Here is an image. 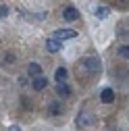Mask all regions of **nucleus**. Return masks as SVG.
Instances as JSON below:
<instances>
[{"label":"nucleus","instance_id":"nucleus-4","mask_svg":"<svg viewBox=\"0 0 129 131\" xmlns=\"http://www.w3.org/2000/svg\"><path fill=\"white\" fill-rule=\"evenodd\" d=\"M100 100H102L104 104H112V102H115V92H112L110 88H104V90L100 92Z\"/></svg>","mask_w":129,"mask_h":131},{"label":"nucleus","instance_id":"nucleus-11","mask_svg":"<svg viewBox=\"0 0 129 131\" xmlns=\"http://www.w3.org/2000/svg\"><path fill=\"white\" fill-rule=\"evenodd\" d=\"M94 15H96L98 19H106L108 15H110V10H108L106 6H98V8H94Z\"/></svg>","mask_w":129,"mask_h":131},{"label":"nucleus","instance_id":"nucleus-8","mask_svg":"<svg viewBox=\"0 0 129 131\" xmlns=\"http://www.w3.org/2000/svg\"><path fill=\"white\" fill-rule=\"evenodd\" d=\"M27 73L34 75V77H42V67L36 64V62H29V64H27Z\"/></svg>","mask_w":129,"mask_h":131},{"label":"nucleus","instance_id":"nucleus-6","mask_svg":"<svg viewBox=\"0 0 129 131\" xmlns=\"http://www.w3.org/2000/svg\"><path fill=\"white\" fill-rule=\"evenodd\" d=\"M62 17H64V21H77V19H79V10L73 8V6H67Z\"/></svg>","mask_w":129,"mask_h":131},{"label":"nucleus","instance_id":"nucleus-10","mask_svg":"<svg viewBox=\"0 0 129 131\" xmlns=\"http://www.w3.org/2000/svg\"><path fill=\"white\" fill-rule=\"evenodd\" d=\"M54 77H56L58 83H64V79L69 77V73H67V69H64V67H58V69H56V73H54Z\"/></svg>","mask_w":129,"mask_h":131},{"label":"nucleus","instance_id":"nucleus-15","mask_svg":"<svg viewBox=\"0 0 129 131\" xmlns=\"http://www.w3.org/2000/svg\"><path fill=\"white\" fill-rule=\"evenodd\" d=\"M4 58H6V64H10V62H15V56H13V54H6Z\"/></svg>","mask_w":129,"mask_h":131},{"label":"nucleus","instance_id":"nucleus-12","mask_svg":"<svg viewBox=\"0 0 129 131\" xmlns=\"http://www.w3.org/2000/svg\"><path fill=\"white\" fill-rule=\"evenodd\" d=\"M119 56L129 58V46H121V48H119Z\"/></svg>","mask_w":129,"mask_h":131},{"label":"nucleus","instance_id":"nucleus-17","mask_svg":"<svg viewBox=\"0 0 129 131\" xmlns=\"http://www.w3.org/2000/svg\"><path fill=\"white\" fill-rule=\"evenodd\" d=\"M119 2H121V4H129V0H119Z\"/></svg>","mask_w":129,"mask_h":131},{"label":"nucleus","instance_id":"nucleus-7","mask_svg":"<svg viewBox=\"0 0 129 131\" xmlns=\"http://www.w3.org/2000/svg\"><path fill=\"white\" fill-rule=\"evenodd\" d=\"M46 85H48V79H46V77H36L34 81H31V88H34L36 92L46 90Z\"/></svg>","mask_w":129,"mask_h":131},{"label":"nucleus","instance_id":"nucleus-9","mask_svg":"<svg viewBox=\"0 0 129 131\" xmlns=\"http://www.w3.org/2000/svg\"><path fill=\"white\" fill-rule=\"evenodd\" d=\"M56 94H58L60 98H67V96H71V88H69L67 83H58V85H56Z\"/></svg>","mask_w":129,"mask_h":131},{"label":"nucleus","instance_id":"nucleus-13","mask_svg":"<svg viewBox=\"0 0 129 131\" xmlns=\"http://www.w3.org/2000/svg\"><path fill=\"white\" fill-rule=\"evenodd\" d=\"M50 112H52V114H60V106H58L56 102H54V104H50Z\"/></svg>","mask_w":129,"mask_h":131},{"label":"nucleus","instance_id":"nucleus-5","mask_svg":"<svg viewBox=\"0 0 129 131\" xmlns=\"http://www.w3.org/2000/svg\"><path fill=\"white\" fill-rule=\"evenodd\" d=\"M60 48H62V42H58V40H54V38H50V40H46V50L48 52H58L60 50Z\"/></svg>","mask_w":129,"mask_h":131},{"label":"nucleus","instance_id":"nucleus-2","mask_svg":"<svg viewBox=\"0 0 129 131\" xmlns=\"http://www.w3.org/2000/svg\"><path fill=\"white\" fill-rule=\"evenodd\" d=\"M73 38H77V31L75 29H56L54 31V40H73Z\"/></svg>","mask_w":129,"mask_h":131},{"label":"nucleus","instance_id":"nucleus-16","mask_svg":"<svg viewBox=\"0 0 129 131\" xmlns=\"http://www.w3.org/2000/svg\"><path fill=\"white\" fill-rule=\"evenodd\" d=\"M8 131H21V129H19V125H10V127H8Z\"/></svg>","mask_w":129,"mask_h":131},{"label":"nucleus","instance_id":"nucleus-1","mask_svg":"<svg viewBox=\"0 0 129 131\" xmlns=\"http://www.w3.org/2000/svg\"><path fill=\"white\" fill-rule=\"evenodd\" d=\"M83 67H85L90 73H98V71L102 69V62H100V58H96V56H88V58L83 60Z\"/></svg>","mask_w":129,"mask_h":131},{"label":"nucleus","instance_id":"nucleus-14","mask_svg":"<svg viewBox=\"0 0 129 131\" xmlns=\"http://www.w3.org/2000/svg\"><path fill=\"white\" fill-rule=\"evenodd\" d=\"M6 15H8V6L0 4V17H6Z\"/></svg>","mask_w":129,"mask_h":131},{"label":"nucleus","instance_id":"nucleus-3","mask_svg":"<svg viewBox=\"0 0 129 131\" xmlns=\"http://www.w3.org/2000/svg\"><path fill=\"white\" fill-rule=\"evenodd\" d=\"M77 125H81V127L94 125V117H92L90 112H79V114H77Z\"/></svg>","mask_w":129,"mask_h":131}]
</instances>
